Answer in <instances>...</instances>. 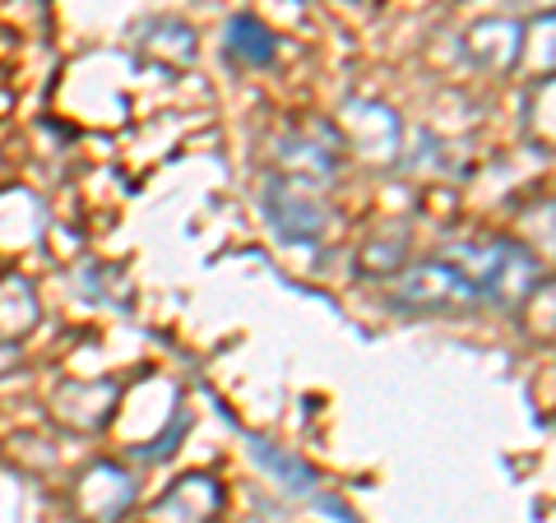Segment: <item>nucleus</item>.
Listing matches in <instances>:
<instances>
[{"label": "nucleus", "mask_w": 556, "mask_h": 523, "mask_svg": "<svg viewBox=\"0 0 556 523\" xmlns=\"http://www.w3.org/2000/svg\"><path fill=\"white\" fill-rule=\"evenodd\" d=\"M339 130H343V144L367 163H394L399 149H404V126H399V116L386 107V102H371V98L348 102L343 116H339Z\"/></svg>", "instance_id": "4"}, {"label": "nucleus", "mask_w": 556, "mask_h": 523, "mask_svg": "<svg viewBox=\"0 0 556 523\" xmlns=\"http://www.w3.org/2000/svg\"><path fill=\"white\" fill-rule=\"evenodd\" d=\"M464 61L473 69H486V75H506V69L519 61L525 51V24L515 20H478L473 28L464 33Z\"/></svg>", "instance_id": "8"}, {"label": "nucleus", "mask_w": 556, "mask_h": 523, "mask_svg": "<svg viewBox=\"0 0 556 523\" xmlns=\"http://www.w3.org/2000/svg\"><path fill=\"white\" fill-rule=\"evenodd\" d=\"M38 292L20 273H0V347H20L38 329Z\"/></svg>", "instance_id": "11"}, {"label": "nucleus", "mask_w": 556, "mask_h": 523, "mask_svg": "<svg viewBox=\"0 0 556 523\" xmlns=\"http://www.w3.org/2000/svg\"><path fill=\"white\" fill-rule=\"evenodd\" d=\"M251 455H255V463L265 468V473L283 486L288 496H302V500H320L325 510H334V514H343L334 500H325L320 496V482H316V473L298 459V455H288V449H278V445H269V441H260V435H251Z\"/></svg>", "instance_id": "10"}, {"label": "nucleus", "mask_w": 556, "mask_h": 523, "mask_svg": "<svg viewBox=\"0 0 556 523\" xmlns=\"http://www.w3.org/2000/svg\"><path fill=\"white\" fill-rule=\"evenodd\" d=\"M274 56H278V42L255 14H237V20H228V61L232 65L265 69V65H274Z\"/></svg>", "instance_id": "13"}, {"label": "nucleus", "mask_w": 556, "mask_h": 523, "mask_svg": "<svg viewBox=\"0 0 556 523\" xmlns=\"http://www.w3.org/2000/svg\"><path fill=\"white\" fill-rule=\"evenodd\" d=\"M265 214H269V228L292 241V246H311L329 232L334 222V208L325 200V186H311V181H292V177H274L265 190Z\"/></svg>", "instance_id": "2"}, {"label": "nucleus", "mask_w": 556, "mask_h": 523, "mask_svg": "<svg viewBox=\"0 0 556 523\" xmlns=\"http://www.w3.org/2000/svg\"><path fill=\"white\" fill-rule=\"evenodd\" d=\"M450 265H455L478 296L496 306H525L529 296L547 283V273L538 269V255L529 246H519L510 237H486V241H464V246L450 251Z\"/></svg>", "instance_id": "1"}, {"label": "nucleus", "mask_w": 556, "mask_h": 523, "mask_svg": "<svg viewBox=\"0 0 556 523\" xmlns=\"http://www.w3.org/2000/svg\"><path fill=\"white\" fill-rule=\"evenodd\" d=\"M339 139L325 135L316 139L311 130H298L288 139H278V177H292V181H311V186H325L339 167Z\"/></svg>", "instance_id": "9"}, {"label": "nucleus", "mask_w": 556, "mask_h": 523, "mask_svg": "<svg viewBox=\"0 0 556 523\" xmlns=\"http://www.w3.org/2000/svg\"><path fill=\"white\" fill-rule=\"evenodd\" d=\"M223 514V486L208 473H186L149 505L144 523H214Z\"/></svg>", "instance_id": "7"}, {"label": "nucleus", "mask_w": 556, "mask_h": 523, "mask_svg": "<svg viewBox=\"0 0 556 523\" xmlns=\"http://www.w3.org/2000/svg\"><path fill=\"white\" fill-rule=\"evenodd\" d=\"M139 56L144 61H159V65H167V69H181V65H190L195 61V28H190L186 20H149L144 28H139Z\"/></svg>", "instance_id": "12"}, {"label": "nucleus", "mask_w": 556, "mask_h": 523, "mask_svg": "<svg viewBox=\"0 0 556 523\" xmlns=\"http://www.w3.org/2000/svg\"><path fill=\"white\" fill-rule=\"evenodd\" d=\"M390 296H394V306H404V310H459L468 302H478L473 283H468L450 259H417V265H404Z\"/></svg>", "instance_id": "3"}, {"label": "nucleus", "mask_w": 556, "mask_h": 523, "mask_svg": "<svg viewBox=\"0 0 556 523\" xmlns=\"http://www.w3.org/2000/svg\"><path fill=\"white\" fill-rule=\"evenodd\" d=\"M408 265V228H380L367 246L357 251V273L367 278H386V273H399Z\"/></svg>", "instance_id": "14"}, {"label": "nucleus", "mask_w": 556, "mask_h": 523, "mask_svg": "<svg viewBox=\"0 0 556 523\" xmlns=\"http://www.w3.org/2000/svg\"><path fill=\"white\" fill-rule=\"evenodd\" d=\"M121 404V380L112 375H98V380H61L51 390V417L65 426V431H102L116 417Z\"/></svg>", "instance_id": "5"}, {"label": "nucleus", "mask_w": 556, "mask_h": 523, "mask_svg": "<svg viewBox=\"0 0 556 523\" xmlns=\"http://www.w3.org/2000/svg\"><path fill=\"white\" fill-rule=\"evenodd\" d=\"M135 505V477L116 463L84 468L75 482V510L84 523H121Z\"/></svg>", "instance_id": "6"}]
</instances>
